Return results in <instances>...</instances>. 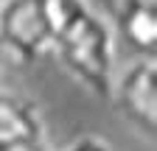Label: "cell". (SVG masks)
<instances>
[{"instance_id":"obj_6","label":"cell","mask_w":157,"mask_h":151,"mask_svg":"<svg viewBox=\"0 0 157 151\" xmlns=\"http://www.w3.org/2000/svg\"><path fill=\"white\" fill-rule=\"evenodd\" d=\"M62 151H115L104 137L98 134H78L76 140H70Z\"/></svg>"},{"instance_id":"obj_1","label":"cell","mask_w":157,"mask_h":151,"mask_svg":"<svg viewBox=\"0 0 157 151\" xmlns=\"http://www.w3.org/2000/svg\"><path fill=\"white\" fill-rule=\"evenodd\" d=\"M53 45L51 56L70 79L95 98H109L118 70V36L109 20L87 0H51Z\"/></svg>"},{"instance_id":"obj_2","label":"cell","mask_w":157,"mask_h":151,"mask_svg":"<svg viewBox=\"0 0 157 151\" xmlns=\"http://www.w3.org/2000/svg\"><path fill=\"white\" fill-rule=\"evenodd\" d=\"M0 45L20 64H34L51 56V0H0Z\"/></svg>"},{"instance_id":"obj_7","label":"cell","mask_w":157,"mask_h":151,"mask_svg":"<svg viewBox=\"0 0 157 151\" xmlns=\"http://www.w3.org/2000/svg\"><path fill=\"white\" fill-rule=\"evenodd\" d=\"M0 151H51V145L45 140L39 143H25V145H11V148H0Z\"/></svg>"},{"instance_id":"obj_5","label":"cell","mask_w":157,"mask_h":151,"mask_svg":"<svg viewBox=\"0 0 157 151\" xmlns=\"http://www.w3.org/2000/svg\"><path fill=\"white\" fill-rule=\"evenodd\" d=\"M115 36L121 34L124 42L137 50V56H154L157 50V6L124 0L109 17Z\"/></svg>"},{"instance_id":"obj_3","label":"cell","mask_w":157,"mask_h":151,"mask_svg":"<svg viewBox=\"0 0 157 151\" xmlns=\"http://www.w3.org/2000/svg\"><path fill=\"white\" fill-rule=\"evenodd\" d=\"M121 115L143 140H154L157 131V62L154 56H135L115 70L109 98Z\"/></svg>"},{"instance_id":"obj_4","label":"cell","mask_w":157,"mask_h":151,"mask_svg":"<svg viewBox=\"0 0 157 151\" xmlns=\"http://www.w3.org/2000/svg\"><path fill=\"white\" fill-rule=\"evenodd\" d=\"M45 140V120L39 106L20 92L0 90V148Z\"/></svg>"}]
</instances>
